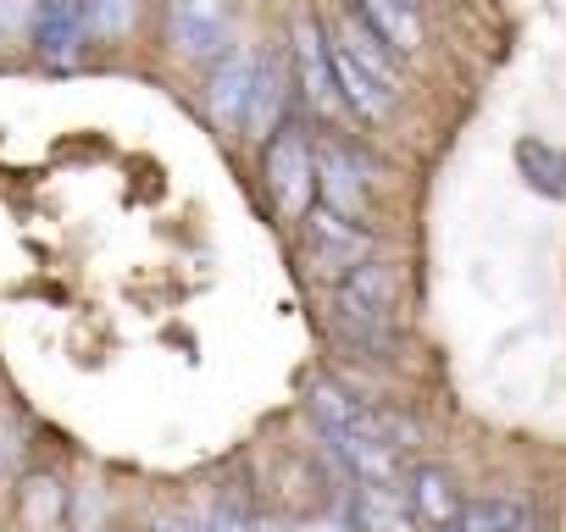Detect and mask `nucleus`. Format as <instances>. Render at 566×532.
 Instances as JSON below:
<instances>
[{
  "label": "nucleus",
  "instance_id": "4",
  "mask_svg": "<svg viewBox=\"0 0 566 532\" xmlns=\"http://www.w3.org/2000/svg\"><path fill=\"white\" fill-rule=\"evenodd\" d=\"M306 244H312V255L334 273V284L373 260V233H367L361 222L328 211V205H312V211H306Z\"/></svg>",
  "mask_w": 566,
  "mask_h": 532
},
{
  "label": "nucleus",
  "instance_id": "2",
  "mask_svg": "<svg viewBox=\"0 0 566 532\" xmlns=\"http://www.w3.org/2000/svg\"><path fill=\"white\" fill-rule=\"evenodd\" d=\"M266 189L277 200V211H290L306 222L312 194H317V150L306 145L301 123H277V134L266 139Z\"/></svg>",
  "mask_w": 566,
  "mask_h": 532
},
{
  "label": "nucleus",
  "instance_id": "12",
  "mask_svg": "<svg viewBox=\"0 0 566 532\" xmlns=\"http://www.w3.org/2000/svg\"><path fill=\"white\" fill-rule=\"evenodd\" d=\"M334 73H339V95H345V106L361 117V123H378V117H389V106H395V95L400 89H389L378 73H367L350 51H339L334 45Z\"/></svg>",
  "mask_w": 566,
  "mask_h": 532
},
{
  "label": "nucleus",
  "instance_id": "3",
  "mask_svg": "<svg viewBox=\"0 0 566 532\" xmlns=\"http://www.w3.org/2000/svg\"><path fill=\"white\" fill-rule=\"evenodd\" d=\"M167 34H172V45L184 56L211 62V67L228 51H239L233 45V18H228L222 0H172V7H167Z\"/></svg>",
  "mask_w": 566,
  "mask_h": 532
},
{
  "label": "nucleus",
  "instance_id": "10",
  "mask_svg": "<svg viewBox=\"0 0 566 532\" xmlns=\"http://www.w3.org/2000/svg\"><path fill=\"white\" fill-rule=\"evenodd\" d=\"M406 499H411V515L422 526H455L461 510H467V499H461V488H455V477L444 466H417Z\"/></svg>",
  "mask_w": 566,
  "mask_h": 532
},
{
  "label": "nucleus",
  "instance_id": "17",
  "mask_svg": "<svg viewBox=\"0 0 566 532\" xmlns=\"http://www.w3.org/2000/svg\"><path fill=\"white\" fill-rule=\"evenodd\" d=\"M206 532H250V515H244L239 504H222V510L206 521Z\"/></svg>",
  "mask_w": 566,
  "mask_h": 532
},
{
  "label": "nucleus",
  "instance_id": "15",
  "mask_svg": "<svg viewBox=\"0 0 566 532\" xmlns=\"http://www.w3.org/2000/svg\"><path fill=\"white\" fill-rule=\"evenodd\" d=\"M522 515H527V510H522L516 499H467L455 532H511Z\"/></svg>",
  "mask_w": 566,
  "mask_h": 532
},
{
  "label": "nucleus",
  "instance_id": "11",
  "mask_svg": "<svg viewBox=\"0 0 566 532\" xmlns=\"http://www.w3.org/2000/svg\"><path fill=\"white\" fill-rule=\"evenodd\" d=\"M283 100H290L283 56H277V51H255V89H250L244 134H250V139H272V134H277V117H283Z\"/></svg>",
  "mask_w": 566,
  "mask_h": 532
},
{
  "label": "nucleus",
  "instance_id": "8",
  "mask_svg": "<svg viewBox=\"0 0 566 532\" xmlns=\"http://www.w3.org/2000/svg\"><path fill=\"white\" fill-rule=\"evenodd\" d=\"M317 194H323L328 211L361 222L367 216V167L345 145H323L317 150Z\"/></svg>",
  "mask_w": 566,
  "mask_h": 532
},
{
  "label": "nucleus",
  "instance_id": "14",
  "mask_svg": "<svg viewBox=\"0 0 566 532\" xmlns=\"http://www.w3.org/2000/svg\"><path fill=\"white\" fill-rule=\"evenodd\" d=\"M350 7L406 56V51H417L422 45V23H417V0H350Z\"/></svg>",
  "mask_w": 566,
  "mask_h": 532
},
{
  "label": "nucleus",
  "instance_id": "5",
  "mask_svg": "<svg viewBox=\"0 0 566 532\" xmlns=\"http://www.w3.org/2000/svg\"><path fill=\"white\" fill-rule=\"evenodd\" d=\"M84 40H90L84 0H40L34 7V51L45 67H73L84 56Z\"/></svg>",
  "mask_w": 566,
  "mask_h": 532
},
{
  "label": "nucleus",
  "instance_id": "9",
  "mask_svg": "<svg viewBox=\"0 0 566 532\" xmlns=\"http://www.w3.org/2000/svg\"><path fill=\"white\" fill-rule=\"evenodd\" d=\"M334 45L350 51V56H356L367 73H378L389 89H400V51H395L356 7H339V12H334Z\"/></svg>",
  "mask_w": 566,
  "mask_h": 532
},
{
  "label": "nucleus",
  "instance_id": "7",
  "mask_svg": "<svg viewBox=\"0 0 566 532\" xmlns=\"http://www.w3.org/2000/svg\"><path fill=\"white\" fill-rule=\"evenodd\" d=\"M250 89H255V51H228L217 67H211V84H206V106L211 117L228 128V134H244V117H250Z\"/></svg>",
  "mask_w": 566,
  "mask_h": 532
},
{
  "label": "nucleus",
  "instance_id": "1",
  "mask_svg": "<svg viewBox=\"0 0 566 532\" xmlns=\"http://www.w3.org/2000/svg\"><path fill=\"white\" fill-rule=\"evenodd\" d=\"M395 300H400L395 273H389L384 260H367V266H356V273H345V278L334 284V295H328V322H334V333H339L350 350H361V355H389V350H395Z\"/></svg>",
  "mask_w": 566,
  "mask_h": 532
},
{
  "label": "nucleus",
  "instance_id": "18",
  "mask_svg": "<svg viewBox=\"0 0 566 532\" xmlns=\"http://www.w3.org/2000/svg\"><path fill=\"white\" fill-rule=\"evenodd\" d=\"M156 532H189V526H178V521H167V526H156Z\"/></svg>",
  "mask_w": 566,
  "mask_h": 532
},
{
  "label": "nucleus",
  "instance_id": "16",
  "mask_svg": "<svg viewBox=\"0 0 566 532\" xmlns=\"http://www.w3.org/2000/svg\"><path fill=\"white\" fill-rule=\"evenodd\" d=\"M139 12V0H84V18H90V34L101 40H123L128 23Z\"/></svg>",
  "mask_w": 566,
  "mask_h": 532
},
{
  "label": "nucleus",
  "instance_id": "19",
  "mask_svg": "<svg viewBox=\"0 0 566 532\" xmlns=\"http://www.w3.org/2000/svg\"><path fill=\"white\" fill-rule=\"evenodd\" d=\"M422 532H455V526H422Z\"/></svg>",
  "mask_w": 566,
  "mask_h": 532
},
{
  "label": "nucleus",
  "instance_id": "13",
  "mask_svg": "<svg viewBox=\"0 0 566 532\" xmlns=\"http://www.w3.org/2000/svg\"><path fill=\"white\" fill-rule=\"evenodd\" d=\"M516 172L533 194L566 200V150H555L544 139H516Z\"/></svg>",
  "mask_w": 566,
  "mask_h": 532
},
{
  "label": "nucleus",
  "instance_id": "6",
  "mask_svg": "<svg viewBox=\"0 0 566 532\" xmlns=\"http://www.w3.org/2000/svg\"><path fill=\"white\" fill-rule=\"evenodd\" d=\"M295 62H301V89H306L312 111H334L345 100L339 95V73H334V40H323L312 12L295 18Z\"/></svg>",
  "mask_w": 566,
  "mask_h": 532
}]
</instances>
